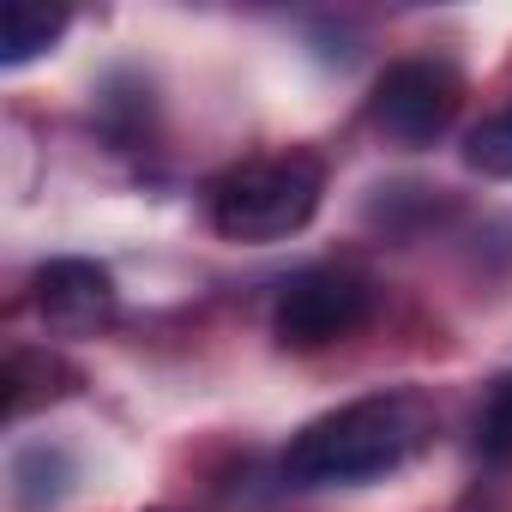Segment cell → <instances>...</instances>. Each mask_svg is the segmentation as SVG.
<instances>
[{"label":"cell","instance_id":"5","mask_svg":"<svg viewBox=\"0 0 512 512\" xmlns=\"http://www.w3.org/2000/svg\"><path fill=\"white\" fill-rule=\"evenodd\" d=\"M37 314L61 338L103 332L115 320V278L91 260H49L37 272Z\"/></svg>","mask_w":512,"mask_h":512},{"label":"cell","instance_id":"8","mask_svg":"<svg viewBox=\"0 0 512 512\" xmlns=\"http://www.w3.org/2000/svg\"><path fill=\"white\" fill-rule=\"evenodd\" d=\"M464 163H470L476 175H488V181H512V103L494 109L482 127H470Z\"/></svg>","mask_w":512,"mask_h":512},{"label":"cell","instance_id":"2","mask_svg":"<svg viewBox=\"0 0 512 512\" xmlns=\"http://www.w3.org/2000/svg\"><path fill=\"white\" fill-rule=\"evenodd\" d=\"M326 199V169L320 157L308 151H284V157H253L229 175L211 181L205 193V211H211V229L223 241H241V247H266V241H290L314 223Z\"/></svg>","mask_w":512,"mask_h":512},{"label":"cell","instance_id":"4","mask_svg":"<svg viewBox=\"0 0 512 512\" xmlns=\"http://www.w3.org/2000/svg\"><path fill=\"white\" fill-rule=\"evenodd\" d=\"M458 103H464V85L446 61H428V55H410V61H392L380 79H374V97H368V115L374 127L404 145V151H422L434 145L452 121H458Z\"/></svg>","mask_w":512,"mask_h":512},{"label":"cell","instance_id":"3","mask_svg":"<svg viewBox=\"0 0 512 512\" xmlns=\"http://www.w3.org/2000/svg\"><path fill=\"white\" fill-rule=\"evenodd\" d=\"M374 320V284L344 266H308L278 290L272 332L284 350H326Z\"/></svg>","mask_w":512,"mask_h":512},{"label":"cell","instance_id":"1","mask_svg":"<svg viewBox=\"0 0 512 512\" xmlns=\"http://www.w3.org/2000/svg\"><path fill=\"white\" fill-rule=\"evenodd\" d=\"M428 440H434V404L422 392H374L308 422L284 452V476L302 488L380 482L404 470Z\"/></svg>","mask_w":512,"mask_h":512},{"label":"cell","instance_id":"7","mask_svg":"<svg viewBox=\"0 0 512 512\" xmlns=\"http://www.w3.org/2000/svg\"><path fill=\"white\" fill-rule=\"evenodd\" d=\"M67 25H73L67 7H49V0H7V7H0V67H25V61L49 55Z\"/></svg>","mask_w":512,"mask_h":512},{"label":"cell","instance_id":"6","mask_svg":"<svg viewBox=\"0 0 512 512\" xmlns=\"http://www.w3.org/2000/svg\"><path fill=\"white\" fill-rule=\"evenodd\" d=\"M13 500L25 506V512H49V506H61L67 494H73V482H79V458L61 446V440H25L19 452H13Z\"/></svg>","mask_w":512,"mask_h":512},{"label":"cell","instance_id":"9","mask_svg":"<svg viewBox=\"0 0 512 512\" xmlns=\"http://www.w3.org/2000/svg\"><path fill=\"white\" fill-rule=\"evenodd\" d=\"M476 452L488 464H512V374H500L476 410Z\"/></svg>","mask_w":512,"mask_h":512}]
</instances>
